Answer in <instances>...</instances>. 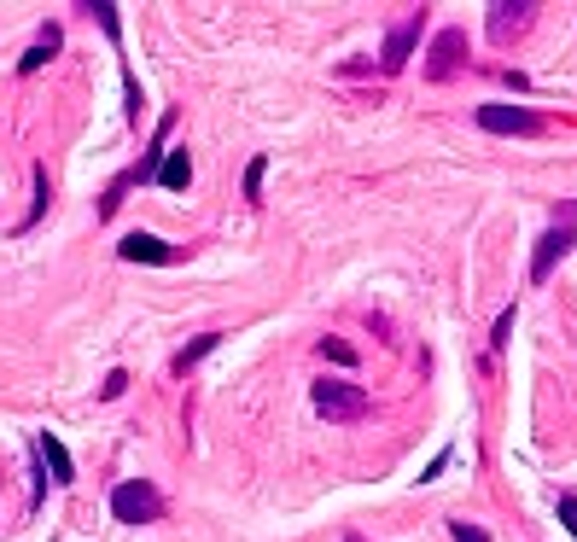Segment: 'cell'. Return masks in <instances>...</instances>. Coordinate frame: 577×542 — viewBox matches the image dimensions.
Segmentation results:
<instances>
[{"label":"cell","mask_w":577,"mask_h":542,"mask_svg":"<svg viewBox=\"0 0 577 542\" xmlns=\"http://www.w3.org/2000/svg\"><path fill=\"white\" fill-rule=\"evenodd\" d=\"M158 181H164L170 193H187V181H193V158H187V146H170V152H164Z\"/></svg>","instance_id":"30bf717a"},{"label":"cell","mask_w":577,"mask_h":542,"mask_svg":"<svg viewBox=\"0 0 577 542\" xmlns=\"http://www.w3.org/2000/svg\"><path fill=\"white\" fill-rule=\"evenodd\" d=\"M117 257H123V263H175V251L158 234H129L117 245Z\"/></svg>","instance_id":"ba28073f"},{"label":"cell","mask_w":577,"mask_h":542,"mask_svg":"<svg viewBox=\"0 0 577 542\" xmlns=\"http://www.w3.org/2000/svg\"><path fill=\"white\" fill-rule=\"evenodd\" d=\"M420 35H426V6H414V12H403V18L391 24V35H385V47H379V70H385V76H397V70H403L408 59H414Z\"/></svg>","instance_id":"3957f363"},{"label":"cell","mask_w":577,"mask_h":542,"mask_svg":"<svg viewBox=\"0 0 577 542\" xmlns=\"http://www.w3.org/2000/svg\"><path fill=\"white\" fill-rule=\"evenodd\" d=\"M572 245H577V228H572V222H554V228H548V234L537 239V257H531V280L543 286L548 274H554V263H560V257H566Z\"/></svg>","instance_id":"52a82bcc"},{"label":"cell","mask_w":577,"mask_h":542,"mask_svg":"<svg viewBox=\"0 0 577 542\" xmlns=\"http://www.w3.org/2000/svg\"><path fill=\"white\" fill-rule=\"evenodd\" d=\"M35 461L53 473V484H70V478H76V467H70V449L53 438V432H41V438H35Z\"/></svg>","instance_id":"9c48e42d"},{"label":"cell","mask_w":577,"mask_h":542,"mask_svg":"<svg viewBox=\"0 0 577 542\" xmlns=\"http://www.w3.org/2000/svg\"><path fill=\"white\" fill-rule=\"evenodd\" d=\"M344 542H362V537H344Z\"/></svg>","instance_id":"44dd1931"},{"label":"cell","mask_w":577,"mask_h":542,"mask_svg":"<svg viewBox=\"0 0 577 542\" xmlns=\"http://www.w3.org/2000/svg\"><path fill=\"white\" fill-rule=\"evenodd\" d=\"M82 12H88V18H100V30L111 35V41L123 35V24H117V6H82Z\"/></svg>","instance_id":"9a60e30c"},{"label":"cell","mask_w":577,"mask_h":542,"mask_svg":"<svg viewBox=\"0 0 577 542\" xmlns=\"http://www.w3.org/2000/svg\"><path fill=\"white\" fill-rule=\"evenodd\" d=\"M263 175H269V158H251V164H245V199L251 204H263Z\"/></svg>","instance_id":"4fadbf2b"},{"label":"cell","mask_w":577,"mask_h":542,"mask_svg":"<svg viewBox=\"0 0 577 542\" xmlns=\"http://www.w3.org/2000/svg\"><path fill=\"white\" fill-rule=\"evenodd\" d=\"M508 333H513V309H502V315H496V339H490V350H502Z\"/></svg>","instance_id":"d6986e66"},{"label":"cell","mask_w":577,"mask_h":542,"mask_svg":"<svg viewBox=\"0 0 577 542\" xmlns=\"http://www.w3.org/2000/svg\"><path fill=\"white\" fill-rule=\"evenodd\" d=\"M321 356H327V362H339V368H356V350H350L344 339H321Z\"/></svg>","instance_id":"5bb4252c"},{"label":"cell","mask_w":577,"mask_h":542,"mask_svg":"<svg viewBox=\"0 0 577 542\" xmlns=\"http://www.w3.org/2000/svg\"><path fill=\"white\" fill-rule=\"evenodd\" d=\"M467 70V30H438L426 47V82H449Z\"/></svg>","instance_id":"277c9868"},{"label":"cell","mask_w":577,"mask_h":542,"mask_svg":"<svg viewBox=\"0 0 577 542\" xmlns=\"http://www.w3.org/2000/svg\"><path fill=\"white\" fill-rule=\"evenodd\" d=\"M531 18H537V6L531 0H502V6H490V41L496 47H508V41H519V35L531 30Z\"/></svg>","instance_id":"8992f818"},{"label":"cell","mask_w":577,"mask_h":542,"mask_svg":"<svg viewBox=\"0 0 577 542\" xmlns=\"http://www.w3.org/2000/svg\"><path fill=\"white\" fill-rule=\"evenodd\" d=\"M111 519H117V525H158V519H164L158 484H146V478L117 484V490H111Z\"/></svg>","instance_id":"7a4b0ae2"},{"label":"cell","mask_w":577,"mask_h":542,"mask_svg":"<svg viewBox=\"0 0 577 542\" xmlns=\"http://www.w3.org/2000/svg\"><path fill=\"white\" fill-rule=\"evenodd\" d=\"M484 135H543V117L531 105H478Z\"/></svg>","instance_id":"5b68a950"},{"label":"cell","mask_w":577,"mask_h":542,"mask_svg":"<svg viewBox=\"0 0 577 542\" xmlns=\"http://www.w3.org/2000/svg\"><path fill=\"white\" fill-rule=\"evenodd\" d=\"M35 204H30V216H24V222H18V234H30L35 222H41V216H47V199H53V187H47V164H35Z\"/></svg>","instance_id":"7c38bea8"},{"label":"cell","mask_w":577,"mask_h":542,"mask_svg":"<svg viewBox=\"0 0 577 542\" xmlns=\"http://www.w3.org/2000/svg\"><path fill=\"white\" fill-rule=\"evenodd\" d=\"M554 513H560V519H566V531H572V537H577V490H566V496H560V502H554Z\"/></svg>","instance_id":"ac0fdd59"},{"label":"cell","mask_w":577,"mask_h":542,"mask_svg":"<svg viewBox=\"0 0 577 542\" xmlns=\"http://www.w3.org/2000/svg\"><path fill=\"white\" fill-rule=\"evenodd\" d=\"M216 344H222V333H199V339L187 344V350H175V362H170V368H175V373L199 368V362H204V356H210V350H216Z\"/></svg>","instance_id":"8fae6325"},{"label":"cell","mask_w":577,"mask_h":542,"mask_svg":"<svg viewBox=\"0 0 577 542\" xmlns=\"http://www.w3.org/2000/svg\"><path fill=\"white\" fill-rule=\"evenodd\" d=\"M443 467H449V449H438V455H432V461H426V473H420V484H432V478H438Z\"/></svg>","instance_id":"ffe728a7"},{"label":"cell","mask_w":577,"mask_h":542,"mask_svg":"<svg viewBox=\"0 0 577 542\" xmlns=\"http://www.w3.org/2000/svg\"><path fill=\"white\" fill-rule=\"evenodd\" d=\"M449 542H490L478 525H467V519H449Z\"/></svg>","instance_id":"e0dca14e"},{"label":"cell","mask_w":577,"mask_h":542,"mask_svg":"<svg viewBox=\"0 0 577 542\" xmlns=\"http://www.w3.org/2000/svg\"><path fill=\"white\" fill-rule=\"evenodd\" d=\"M309 403L321 420H333V426H350V420H368V391L362 385H350V379H321L315 391H309Z\"/></svg>","instance_id":"6da1fadb"},{"label":"cell","mask_w":577,"mask_h":542,"mask_svg":"<svg viewBox=\"0 0 577 542\" xmlns=\"http://www.w3.org/2000/svg\"><path fill=\"white\" fill-rule=\"evenodd\" d=\"M123 391H129V373H123V368H117V373H105V385H100V397H105V403H117Z\"/></svg>","instance_id":"2e32d148"}]
</instances>
